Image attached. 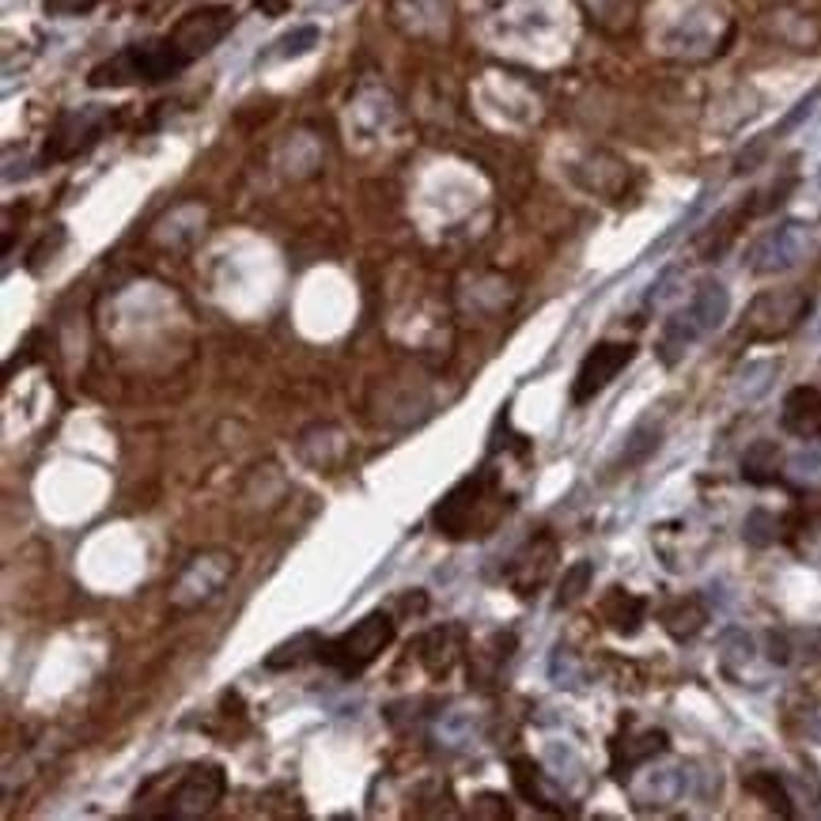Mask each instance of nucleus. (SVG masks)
<instances>
[{"instance_id":"1","label":"nucleus","mask_w":821,"mask_h":821,"mask_svg":"<svg viewBox=\"0 0 821 821\" xmlns=\"http://www.w3.org/2000/svg\"><path fill=\"white\" fill-rule=\"evenodd\" d=\"M503 511H508V496L500 489V474L492 466H481L469 477H462L455 489L435 503L432 526L440 537L469 542V537L489 534Z\"/></svg>"},{"instance_id":"2","label":"nucleus","mask_w":821,"mask_h":821,"mask_svg":"<svg viewBox=\"0 0 821 821\" xmlns=\"http://www.w3.org/2000/svg\"><path fill=\"white\" fill-rule=\"evenodd\" d=\"M726 311H731V292H726V285H720V280H700L689 303L663 322V333H658V360L666 367H674L700 337H708V333H715L723 326Z\"/></svg>"},{"instance_id":"3","label":"nucleus","mask_w":821,"mask_h":821,"mask_svg":"<svg viewBox=\"0 0 821 821\" xmlns=\"http://www.w3.org/2000/svg\"><path fill=\"white\" fill-rule=\"evenodd\" d=\"M186 65H190V62H186V54L175 46V42H170V34H167V38L136 42V46L118 49L114 57H107V62H99L96 68H91L88 84H91V88H133V84H159V80L178 76Z\"/></svg>"},{"instance_id":"4","label":"nucleus","mask_w":821,"mask_h":821,"mask_svg":"<svg viewBox=\"0 0 821 821\" xmlns=\"http://www.w3.org/2000/svg\"><path fill=\"white\" fill-rule=\"evenodd\" d=\"M390 644H395V618H390V613H382V610H375V613H367V618L356 621L348 632L326 640L319 658L326 666H333L337 674L353 678V674L367 670V666L387 652Z\"/></svg>"},{"instance_id":"5","label":"nucleus","mask_w":821,"mask_h":821,"mask_svg":"<svg viewBox=\"0 0 821 821\" xmlns=\"http://www.w3.org/2000/svg\"><path fill=\"white\" fill-rule=\"evenodd\" d=\"M821 243V228L802 224V220H784V224L768 228L765 235L750 246L746 269L757 277H776V273H788L795 265H802Z\"/></svg>"},{"instance_id":"6","label":"nucleus","mask_w":821,"mask_h":821,"mask_svg":"<svg viewBox=\"0 0 821 821\" xmlns=\"http://www.w3.org/2000/svg\"><path fill=\"white\" fill-rule=\"evenodd\" d=\"M235 576V553L228 550H204L190 557L182 572H178L175 587H170V610L175 613H193L209 606Z\"/></svg>"},{"instance_id":"7","label":"nucleus","mask_w":821,"mask_h":821,"mask_svg":"<svg viewBox=\"0 0 821 821\" xmlns=\"http://www.w3.org/2000/svg\"><path fill=\"white\" fill-rule=\"evenodd\" d=\"M810 314V296L802 288H776V292H761L746 307L742 319V337L746 341H776L791 333Z\"/></svg>"},{"instance_id":"8","label":"nucleus","mask_w":821,"mask_h":821,"mask_svg":"<svg viewBox=\"0 0 821 821\" xmlns=\"http://www.w3.org/2000/svg\"><path fill=\"white\" fill-rule=\"evenodd\" d=\"M228 791V776L220 765L212 761H201V765H190L182 776L175 780V788L164 795V807L159 814L167 818H201L224 799Z\"/></svg>"},{"instance_id":"9","label":"nucleus","mask_w":821,"mask_h":821,"mask_svg":"<svg viewBox=\"0 0 821 821\" xmlns=\"http://www.w3.org/2000/svg\"><path fill=\"white\" fill-rule=\"evenodd\" d=\"M110 114L107 110H68V114L57 118V125L46 136V148H42V159L46 164H62V159H76L88 148H96L99 136L107 133Z\"/></svg>"},{"instance_id":"10","label":"nucleus","mask_w":821,"mask_h":821,"mask_svg":"<svg viewBox=\"0 0 821 821\" xmlns=\"http://www.w3.org/2000/svg\"><path fill=\"white\" fill-rule=\"evenodd\" d=\"M231 27H235V8L228 4H204L186 12L182 20L170 31V42L186 54V62H198L209 49H217L220 42L228 38Z\"/></svg>"},{"instance_id":"11","label":"nucleus","mask_w":821,"mask_h":821,"mask_svg":"<svg viewBox=\"0 0 821 821\" xmlns=\"http://www.w3.org/2000/svg\"><path fill=\"white\" fill-rule=\"evenodd\" d=\"M632 356H636V345H632V341H602V345H595L591 353L584 356L579 371H576V382H572V401H576V406L595 401L613 379H618L624 367L632 364Z\"/></svg>"},{"instance_id":"12","label":"nucleus","mask_w":821,"mask_h":821,"mask_svg":"<svg viewBox=\"0 0 821 821\" xmlns=\"http://www.w3.org/2000/svg\"><path fill=\"white\" fill-rule=\"evenodd\" d=\"M553 568H557V542H553L550 534H537L530 537V542L523 545V550L511 557L508 564V584L515 595H537V587L550 584Z\"/></svg>"},{"instance_id":"13","label":"nucleus","mask_w":821,"mask_h":821,"mask_svg":"<svg viewBox=\"0 0 821 821\" xmlns=\"http://www.w3.org/2000/svg\"><path fill=\"white\" fill-rule=\"evenodd\" d=\"M780 428L802 443L821 440V390L818 387H795L784 398Z\"/></svg>"},{"instance_id":"14","label":"nucleus","mask_w":821,"mask_h":821,"mask_svg":"<svg viewBox=\"0 0 821 821\" xmlns=\"http://www.w3.org/2000/svg\"><path fill=\"white\" fill-rule=\"evenodd\" d=\"M576 182L598 198H621L624 186H629V167L610 152H595L584 167H576Z\"/></svg>"},{"instance_id":"15","label":"nucleus","mask_w":821,"mask_h":821,"mask_svg":"<svg viewBox=\"0 0 821 821\" xmlns=\"http://www.w3.org/2000/svg\"><path fill=\"white\" fill-rule=\"evenodd\" d=\"M644 610H647L644 598H640V595H629L624 587H613V591L602 598V606H598L602 621L610 624L613 632H621V636H636V632H640V621H644Z\"/></svg>"},{"instance_id":"16","label":"nucleus","mask_w":821,"mask_h":821,"mask_svg":"<svg viewBox=\"0 0 821 821\" xmlns=\"http://www.w3.org/2000/svg\"><path fill=\"white\" fill-rule=\"evenodd\" d=\"M322 644H326V640H322L319 632H296L292 640H285V644L265 655V670H296V666L319 658Z\"/></svg>"},{"instance_id":"17","label":"nucleus","mask_w":821,"mask_h":821,"mask_svg":"<svg viewBox=\"0 0 821 821\" xmlns=\"http://www.w3.org/2000/svg\"><path fill=\"white\" fill-rule=\"evenodd\" d=\"M511 780H515L519 795H523L526 802H534V807L550 810V814H561V810H564V807H557V799L550 795V788H545L542 768H537L530 757H515V761H511Z\"/></svg>"},{"instance_id":"18","label":"nucleus","mask_w":821,"mask_h":821,"mask_svg":"<svg viewBox=\"0 0 821 821\" xmlns=\"http://www.w3.org/2000/svg\"><path fill=\"white\" fill-rule=\"evenodd\" d=\"M663 750H666V734L663 731H644L640 739L618 742V746H613V768L624 776V773H632V768L647 765V761L658 757Z\"/></svg>"},{"instance_id":"19","label":"nucleus","mask_w":821,"mask_h":821,"mask_svg":"<svg viewBox=\"0 0 821 821\" xmlns=\"http://www.w3.org/2000/svg\"><path fill=\"white\" fill-rule=\"evenodd\" d=\"M704 621H708V613H704V606H700L697 598H678V602H670L663 610V629L670 632L674 640L697 636V632L704 629Z\"/></svg>"},{"instance_id":"20","label":"nucleus","mask_w":821,"mask_h":821,"mask_svg":"<svg viewBox=\"0 0 821 821\" xmlns=\"http://www.w3.org/2000/svg\"><path fill=\"white\" fill-rule=\"evenodd\" d=\"M776 469H780V447L773 440H761L746 451L742 458V477L750 485H773L776 481Z\"/></svg>"},{"instance_id":"21","label":"nucleus","mask_w":821,"mask_h":821,"mask_svg":"<svg viewBox=\"0 0 821 821\" xmlns=\"http://www.w3.org/2000/svg\"><path fill=\"white\" fill-rule=\"evenodd\" d=\"M579 4L587 8V15H591L598 27H606L610 34H621L632 23V15H636L632 0H579Z\"/></svg>"},{"instance_id":"22","label":"nucleus","mask_w":821,"mask_h":821,"mask_svg":"<svg viewBox=\"0 0 821 821\" xmlns=\"http://www.w3.org/2000/svg\"><path fill=\"white\" fill-rule=\"evenodd\" d=\"M746 788L754 791V795H761V799H765L768 807L776 810V814H791V799H788V791H784V784H780V776H776V773L750 776Z\"/></svg>"},{"instance_id":"23","label":"nucleus","mask_w":821,"mask_h":821,"mask_svg":"<svg viewBox=\"0 0 821 821\" xmlns=\"http://www.w3.org/2000/svg\"><path fill=\"white\" fill-rule=\"evenodd\" d=\"M314 46H319V27H314V23H307V27H296V31L280 34V38L273 42L269 54L273 57H299V54H307V49H314Z\"/></svg>"},{"instance_id":"24","label":"nucleus","mask_w":821,"mask_h":821,"mask_svg":"<svg viewBox=\"0 0 821 821\" xmlns=\"http://www.w3.org/2000/svg\"><path fill=\"white\" fill-rule=\"evenodd\" d=\"M591 576H595L591 561H579V564H572V572H568V576H564V584H561V595H557V606H561V610H564V606H572V602H579V598H584L587 584H591Z\"/></svg>"},{"instance_id":"25","label":"nucleus","mask_w":821,"mask_h":821,"mask_svg":"<svg viewBox=\"0 0 821 821\" xmlns=\"http://www.w3.org/2000/svg\"><path fill=\"white\" fill-rule=\"evenodd\" d=\"M655 447H658V428L652 421H644V424L636 428V432L629 435V447H624L621 462H624V466H636V462L652 455Z\"/></svg>"},{"instance_id":"26","label":"nucleus","mask_w":821,"mask_h":821,"mask_svg":"<svg viewBox=\"0 0 821 821\" xmlns=\"http://www.w3.org/2000/svg\"><path fill=\"white\" fill-rule=\"evenodd\" d=\"M746 542L750 545H773L776 542V519L768 515V511H754V515L746 519Z\"/></svg>"},{"instance_id":"27","label":"nucleus","mask_w":821,"mask_h":821,"mask_svg":"<svg viewBox=\"0 0 821 821\" xmlns=\"http://www.w3.org/2000/svg\"><path fill=\"white\" fill-rule=\"evenodd\" d=\"M99 0H42L46 15H88Z\"/></svg>"}]
</instances>
